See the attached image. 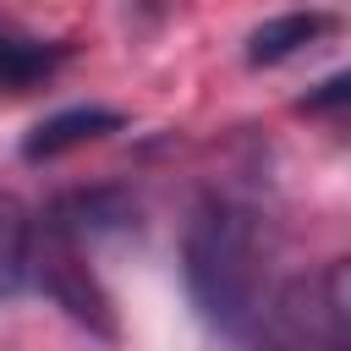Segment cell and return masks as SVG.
<instances>
[{
	"instance_id": "1",
	"label": "cell",
	"mask_w": 351,
	"mask_h": 351,
	"mask_svg": "<svg viewBox=\"0 0 351 351\" xmlns=\"http://www.w3.org/2000/svg\"><path fill=\"white\" fill-rule=\"evenodd\" d=\"M263 263H269V219L225 192H208L181 236V274L197 318L230 340H247L263 313Z\"/></svg>"
},
{
	"instance_id": "2",
	"label": "cell",
	"mask_w": 351,
	"mask_h": 351,
	"mask_svg": "<svg viewBox=\"0 0 351 351\" xmlns=\"http://www.w3.org/2000/svg\"><path fill=\"white\" fill-rule=\"evenodd\" d=\"M247 340L252 351H351V258H329L318 274L285 280Z\"/></svg>"
},
{
	"instance_id": "3",
	"label": "cell",
	"mask_w": 351,
	"mask_h": 351,
	"mask_svg": "<svg viewBox=\"0 0 351 351\" xmlns=\"http://www.w3.org/2000/svg\"><path fill=\"white\" fill-rule=\"evenodd\" d=\"M33 280L44 285V296H49L71 324H82V329L99 335V340H115V307H110V291H104L99 274L88 269V258H82V236H71L55 214L33 230Z\"/></svg>"
},
{
	"instance_id": "4",
	"label": "cell",
	"mask_w": 351,
	"mask_h": 351,
	"mask_svg": "<svg viewBox=\"0 0 351 351\" xmlns=\"http://www.w3.org/2000/svg\"><path fill=\"white\" fill-rule=\"evenodd\" d=\"M110 132H121V115L115 110H104V104H77V110H60V115H49V121H38L27 137H22V159H60V154H71V148H88V143H99V137H110Z\"/></svg>"
},
{
	"instance_id": "5",
	"label": "cell",
	"mask_w": 351,
	"mask_h": 351,
	"mask_svg": "<svg viewBox=\"0 0 351 351\" xmlns=\"http://www.w3.org/2000/svg\"><path fill=\"white\" fill-rule=\"evenodd\" d=\"M335 27H340V22L324 16V11H285V16H269L263 27H252V38H247V60H252V66H280L285 55L318 44V38L335 33Z\"/></svg>"
},
{
	"instance_id": "6",
	"label": "cell",
	"mask_w": 351,
	"mask_h": 351,
	"mask_svg": "<svg viewBox=\"0 0 351 351\" xmlns=\"http://www.w3.org/2000/svg\"><path fill=\"white\" fill-rule=\"evenodd\" d=\"M60 60H66V44H49V38H33V33H16L0 22V93L38 88Z\"/></svg>"
},
{
	"instance_id": "7",
	"label": "cell",
	"mask_w": 351,
	"mask_h": 351,
	"mask_svg": "<svg viewBox=\"0 0 351 351\" xmlns=\"http://www.w3.org/2000/svg\"><path fill=\"white\" fill-rule=\"evenodd\" d=\"M33 219H27V208L11 197V192H0V296H16L22 285H27V274H33Z\"/></svg>"
},
{
	"instance_id": "8",
	"label": "cell",
	"mask_w": 351,
	"mask_h": 351,
	"mask_svg": "<svg viewBox=\"0 0 351 351\" xmlns=\"http://www.w3.org/2000/svg\"><path fill=\"white\" fill-rule=\"evenodd\" d=\"M340 104H351V71H335L329 82H318L302 99V110H340Z\"/></svg>"
}]
</instances>
